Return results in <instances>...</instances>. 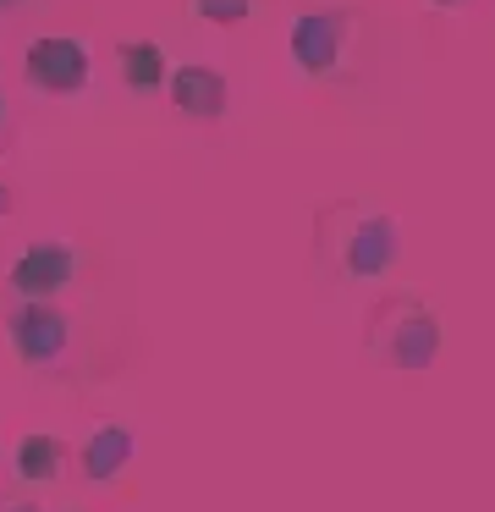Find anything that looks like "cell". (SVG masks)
<instances>
[{
	"label": "cell",
	"mask_w": 495,
	"mask_h": 512,
	"mask_svg": "<svg viewBox=\"0 0 495 512\" xmlns=\"http://www.w3.org/2000/svg\"><path fill=\"white\" fill-rule=\"evenodd\" d=\"M292 56L303 61V72L314 78H347L352 61V12L336 6H308L292 28Z\"/></svg>",
	"instance_id": "1"
},
{
	"label": "cell",
	"mask_w": 495,
	"mask_h": 512,
	"mask_svg": "<svg viewBox=\"0 0 495 512\" xmlns=\"http://www.w3.org/2000/svg\"><path fill=\"white\" fill-rule=\"evenodd\" d=\"M22 78L39 94H77L88 83V45L83 39H66V34L33 39L28 61H22Z\"/></svg>",
	"instance_id": "2"
},
{
	"label": "cell",
	"mask_w": 495,
	"mask_h": 512,
	"mask_svg": "<svg viewBox=\"0 0 495 512\" xmlns=\"http://www.w3.org/2000/svg\"><path fill=\"white\" fill-rule=\"evenodd\" d=\"M72 270H77L72 248L55 243V237H44V243H33L28 254L11 265V292H17L22 303H50L55 292H66Z\"/></svg>",
	"instance_id": "3"
},
{
	"label": "cell",
	"mask_w": 495,
	"mask_h": 512,
	"mask_svg": "<svg viewBox=\"0 0 495 512\" xmlns=\"http://www.w3.org/2000/svg\"><path fill=\"white\" fill-rule=\"evenodd\" d=\"M11 336H17V353L28 364H55L66 353V320L50 309V303H22L11 314Z\"/></svg>",
	"instance_id": "4"
},
{
	"label": "cell",
	"mask_w": 495,
	"mask_h": 512,
	"mask_svg": "<svg viewBox=\"0 0 495 512\" xmlns=\"http://www.w3.org/2000/svg\"><path fill=\"white\" fill-rule=\"evenodd\" d=\"M171 105L193 122H215L226 111V78L215 67H182L171 78Z\"/></svg>",
	"instance_id": "5"
},
{
	"label": "cell",
	"mask_w": 495,
	"mask_h": 512,
	"mask_svg": "<svg viewBox=\"0 0 495 512\" xmlns=\"http://www.w3.org/2000/svg\"><path fill=\"white\" fill-rule=\"evenodd\" d=\"M116 56H121V78H127L132 94H154L165 83V50L154 39H127Z\"/></svg>",
	"instance_id": "6"
},
{
	"label": "cell",
	"mask_w": 495,
	"mask_h": 512,
	"mask_svg": "<svg viewBox=\"0 0 495 512\" xmlns=\"http://www.w3.org/2000/svg\"><path fill=\"white\" fill-rule=\"evenodd\" d=\"M61 463H66V446L55 435H22L17 441V479H28V485H50L61 474Z\"/></svg>",
	"instance_id": "7"
},
{
	"label": "cell",
	"mask_w": 495,
	"mask_h": 512,
	"mask_svg": "<svg viewBox=\"0 0 495 512\" xmlns=\"http://www.w3.org/2000/svg\"><path fill=\"white\" fill-rule=\"evenodd\" d=\"M121 463H127V435H121V430H105V435H94V441H88V474H116V468Z\"/></svg>",
	"instance_id": "8"
},
{
	"label": "cell",
	"mask_w": 495,
	"mask_h": 512,
	"mask_svg": "<svg viewBox=\"0 0 495 512\" xmlns=\"http://www.w3.org/2000/svg\"><path fill=\"white\" fill-rule=\"evenodd\" d=\"M193 12L215 28H237L248 23V0H193Z\"/></svg>",
	"instance_id": "9"
},
{
	"label": "cell",
	"mask_w": 495,
	"mask_h": 512,
	"mask_svg": "<svg viewBox=\"0 0 495 512\" xmlns=\"http://www.w3.org/2000/svg\"><path fill=\"white\" fill-rule=\"evenodd\" d=\"M0 6H6V12H11V6H28V0H0Z\"/></svg>",
	"instance_id": "10"
},
{
	"label": "cell",
	"mask_w": 495,
	"mask_h": 512,
	"mask_svg": "<svg viewBox=\"0 0 495 512\" xmlns=\"http://www.w3.org/2000/svg\"><path fill=\"white\" fill-rule=\"evenodd\" d=\"M0 133H6V105H0Z\"/></svg>",
	"instance_id": "11"
},
{
	"label": "cell",
	"mask_w": 495,
	"mask_h": 512,
	"mask_svg": "<svg viewBox=\"0 0 495 512\" xmlns=\"http://www.w3.org/2000/svg\"><path fill=\"white\" fill-rule=\"evenodd\" d=\"M435 6H462V0H435Z\"/></svg>",
	"instance_id": "12"
},
{
	"label": "cell",
	"mask_w": 495,
	"mask_h": 512,
	"mask_svg": "<svg viewBox=\"0 0 495 512\" xmlns=\"http://www.w3.org/2000/svg\"><path fill=\"white\" fill-rule=\"evenodd\" d=\"M11 512H39V507H11Z\"/></svg>",
	"instance_id": "13"
}]
</instances>
